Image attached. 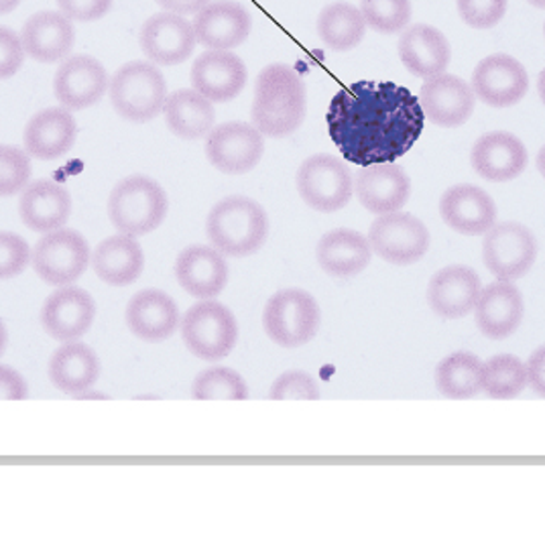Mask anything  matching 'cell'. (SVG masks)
<instances>
[{
  "instance_id": "f1b7e54d",
  "label": "cell",
  "mask_w": 545,
  "mask_h": 559,
  "mask_svg": "<svg viewBox=\"0 0 545 559\" xmlns=\"http://www.w3.org/2000/svg\"><path fill=\"white\" fill-rule=\"evenodd\" d=\"M370 257L372 249L369 238L351 228H336L325 233L316 247L318 265L330 277L339 280H348L363 273L369 266Z\"/></svg>"
},
{
  "instance_id": "ba28073f",
  "label": "cell",
  "mask_w": 545,
  "mask_h": 559,
  "mask_svg": "<svg viewBox=\"0 0 545 559\" xmlns=\"http://www.w3.org/2000/svg\"><path fill=\"white\" fill-rule=\"evenodd\" d=\"M297 192L316 212L332 214L351 202L354 179L346 163L334 155H313L297 169Z\"/></svg>"
},
{
  "instance_id": "836d02e7",
  "label": "cell",
  "mask_w": 545,
  "mask_h": 559,
  "mask_svg": "<svg viewBox=\"0 0 545 559\" xmlns=\"http://www.w3.org/2000/svg\"><path fill=\"white\" fill-rule=\"evenodd\" d=\"M163 115L169 131L188 141L208 136L216 120L212 103L196 90H177L171 96H167Z\"/></svg>"
},
{
  "instance_id": "277c9868",
  "label": "cell",
  "mask_w": 545,
  "mask_h": 559,
  "mask_svg": "<svg viewBox=\"0 0 545 559\" xmlns=\"http://www.w3.org/2000/svg\"><path fill=\"white\" fill-rule=\"evenodd\" d=\"M108 216L120 235H149L167 216V195L151 177H127L108 198Z\"/></svg>"
},
{
  "instance_id": "b9f144b4",
  "label": "cell",
  "mask_w": 545,
  "mask_h": 559,
  "mask_svg": "<svg viewBox=\"0 0 545 559\" xmlns=\"http://www.w3.org/2000/svg\"><path fill=\"white\" fill-rule=\"evenodd\" d=\"M29 245L13 233H0V281L21 275L31 263Z\"/></svg>"
},
{
  "instance_id": "9a60e30c",
  "label": "cell",
  "mask_w": 545,
  "mask_h": 559,
  "mask_svg": "<svg viewBox=\"0 0 545 559\" xmlns=\"http://www.w3.org/2000/svg\"><path fill=\"white\" fill-rule=\"evenodd\" d=\"M354 192L370 214L399 212L412 195V181L398 163H375L363 167L354 181Z\"/></svg>"
},
{
  "instance_id": "f35d334b",
  "label": "cell",
  "mask_w": 545,
  "mask_h": 559,
  "mask_svg": "<svg viewBox=\"0 0 545 559\" xmlns=\"http://www.w3.org/2000/svg\"><path fill=\"white\" fill-rule=\"evenodd\" d=\"M360 13L370 29L393 35L405 29L412 19L410 0H360Z\"/></svg>"
},
{
  "instance_id": "d4e9b609",
  "label": "cell",
  "mask_w": 545,
  "mask_h": 559,
  "mask_svg": "<svg viewBox=\"0 0 545 559\" xmlns=\"http://www.w3.org/2000/svg\"><path fill=\"white\" fill-rule=\"evenodd\" d=\"M78 136L75 118L68 108H45L31 118L25 127L23 143L29 157L54 162L70 153Z\"/></svg>"
},
{
  "instance_id": "7a4b0ae2",
  "label": "cell",
  "mask_w": 545,
  "mask_h": 559,
  "mask_svg": "<svg viewBox=\"0 0 545 559\" xmlns=\"http://www.w3.org/2000/svg\"><path fill=\"white\" fill-rule=\"evenodd\" d=\"M306 84L292 66L273 63L257 78L252 124L273 139L294 134L306 118Z\"/></svg>"
},
{
  "instance_id": "3957f363",
  "label": "cell",
  "mask_w": 545,
  "mask_h": 559,
  "mask_svg": "<svg viewBox=\"0 0 545 559\" xmlns=\"http://www.w3.org/2000/svg\"><path fill=\"white\" fill-rule=\"evenodd\" d=\"M206 233L212 247L224 257H249L265 245L269 218L251 198L230 195L208 214Z\"/></svg>"
},
{
  "instance_id": "11a10c76",
  "label": "cell",
  "mask_w": 545,
  "mask_h": 559,
  "mask_svg": "<svg viewBox=\"0 0 545 559\" xmlns=\"http://www.w3.org/2000/svg\"><path fill=\"white\" fill-rule=\"evenodd\" d=\"M545 31V29H544Z\"/></svg>"
},
{
  "instance_id": "4316f807",
  "label": "cell",
  "mask_w": 545,
  "mask_h": 559,
  "mask_svg": "<svg viewBox=\"0 0 545 559\" xmlns=\"http://www.w3.org/2000/svg\"><path fill=\"white\" fill-rule=\"evenodd\" d=\"M72 212V198L63 186L49 179L29 183L19 200V214L23 224L35 233H54L63 228Z\"/></svg>"
},
{
  "instance_id": "44dd1931",
  "label": "cell",
  "mask_w": 545,
  "mask_h": 559,
  "mask_svg": "<svg viewBox=\"0 0 545 559\" xmlns=\"http://www.w3.org/2000/svg\"><path fill=\"white\" fill-rule=\"evenodd\" d=\"M108 74L98 59L75 56L59 66L54 92L63 108L82 110L98 103L108 90Z\"/></svg>"
},
{
  "instance_id": "e0dca14e",
  "label": "cell",
  "mask_w": 545,
  "mask_h": 559,
  "mask_svg": "<svg viewBox=\"0 0 545 559\" xmlns=\"http://www.w3.org/2000/svg\"><path fill=\"white\" fill-rule=\"evenodd\" d=\"M474 90L458 75L428 78L419 92V104L426 118L443 129L464 124L474 112Z\"/></svg>"
},
{
  "instance_id": "8992f818",
  "label": "cell",
  "mask_w": 545,
  "mask_h": 559,
  "mask_svg": "<svg viewBox=\"0 0 545 559\" xmlns=\"http://www.w3.org/2000/svg\"><path fill=\"white\" fill-rule=\"evenodd\" d=\"M179 325L186 348L200 360L216 362L235 350L238 325L233 311L218 301L202 299Z\"/></svg>"
},
{
  "instance_id": "30bf717a",
  "label": "cell",
  "mask_w": 545,
  "mask_h": 559,
  "mask_svg": "<svg viewBox=\"0 0 545 559\" xmlns=\"http://www.w3.org/2000/svg\"><path fill=\"white\" fill-rule=\"evenodd\" d=\"M372 252L391 265H413L429 249L426 224L405 212L381 214L369 230Z\"/></svg>"
},
{
  "instance_id": "ab89813d",
  "label": "cell",
  "mask_w": 545,
  "mask_h": 559,
  "mask_svg": "<svg viewBox=\"0 0 545 559\" xmlns=\"http://www.w3.org/2000/svg\"><path fill=\"white\" fill-rule=\"evenodd\" d=\"M29 153L19 147L0 145V198H11L29 186Z\"/></svg>"
},
{
  "instance_id": "2e32d148",
  "label": "cell",
  "mask_w": 545,
  "mask_h": 559,
  "mask_svg": "<svg viewBox=\"0 0 545 559\" xmlns=\"http://www.w3.org/2000/svg\"><path fill=\"white\" fill-rule=\"evenodd\" d=\"M192 86L210 103H230L247 84V66L228 49H208L192 66Z\"/></svg>"
},
{
  "instance_id": "8fae6325",
  "label": "cell",
  "mask_w": 545,
  "mask_h": 559,
  "mask_svg": "<svg viewBox=\"0 0 545 559\" xmlns=\"http://www.w3.org/2000/svg\"><path fill=\"white\" fill-rule=\"evenodd\" d=\"M537 257V240L519 222L495 224L483 242V261L499 281H516L530 271Z\"/></svg>"
},
{
  "instance_id": "5b68a950",
  "label": "cell",
  "mask_w": 545,
  "mask_h": 559,
  "mask_svg": "<svg viewBox=\"0 0 545 559\" xmlns=\"http://www.w3.org/2000/svg\"><path fill=\"white\" fill-rule=\"evenodd\" d=\"M167 86L159 68L147 61H131L110 80V103L118 115L133 122H147L163 112Z\"/></svg>"
},
{
  "instance_id": "ffe728a7",
  "label": "cell",
  "mask_w": 545,
  "mask_h": 559,
  "mask_svg": "<svg viewBox=\"0 0 545 559\" xmlns=\"http://www.w3.org/2000/svg\"><path fill=\"white\" fill-rule=\"evenodd\" d=\"M530 155L521 139L505 131L483 134L472 147L471 163L474 171L487 181L502 183L523 174Z\"/></svg>"
},
{
  "instance_id": "60d3db41",
  "label": "cell",
  "mask_w": 545,
  "mask_h": 559,
  "mask_svg": "<svg viewBox=\"0 0 545 559\" xmlns=\"http://www.w3.org/2000/svg\"><path fill=\"white\" fill-rule=\"evenodd\" d=\"M269 399L273 401H318L320 389L308 372L292 370L281 374L271 386Z\"/></svg>"
},
{
  "instance_id": "83f0119b",
  "label": "cell",
  "mask_w": 545,
  "mask_h": 559,
  "mask_svg": "<svg viewBox=\"0 0 545 559\" xmlns=\"http://www.w3.org/2000/svg\"><path fill=\"white\" fill-rule=\"evenodd\" d=\"M125 320L134 336L143 342H163L171 338L179 328V309L167 294L145 289L131 297Z\"/></svg>"
},
{
  "instance_id": "603a6c76",
  "label": "cell",
  "mask_w": 545,
  "mask_h": 559,
  "mask_svg": "<svg viewBox=\"0 0 545 559\" xmlns=\"http://www.w3.org/2000/svg\"><path fill=\"white\" fill-rule=\"evenodd\" d=\"M481 292L483 283L474 269L464 265L446 266L429 281V308L440 318L458 320L474 311Z\"/></svg>"
},
{
  "instance_id": "f5cc1de1",
  "label": "cell",
  "mask_w": 545,
  "mask_h": 559,
  "mask_svg": "<svg viewBox=\"0 0 545 559\" xmlns=\"http://www.w3.org/2000/svg\"><path fill=\"white\" fill-rule=\"evenodd\" d=\"M537 92H540V98H542V103L545 104V70L540 74V80H537Z\"/></svg>"
},
{
  "instance_id": "d590c367",
  "label": "cell",
  "mask_w": 545,
  "mask_h": 559,
  "mask_svg": "<svg viewBox=\"0 0 545 559\" xmlns=\"http://www.w3.org/2000/svg\"><path fill=\"white\" fill-rule=\"evenodd\" d=\"M436 384L443 397H476L483 391V360L471 353L446 356L436 368Z\"/></svg>"
},
{
  "instance_id": "e575fe53",
  "label": "cell",
  "mask_w": 545,
  "mask_h": 559,
  "mask_svg": "<svg viewBox=\"0 0 545 559\" xmlns=\"http://www.w3.org/2000/svg\"><path fill=\"white\" fill-rule=\"evenodd\" d=\"M367 21L351 2L328 4L318 16V35L334 51H351L363 41Z\"/></svg>"
},
{
  "instance_id": "f907efd6",
  "label": "cell",
  "mask_w": 545,
  "mask_h": 559,
  "mask_svg": "<svg viewBox=\"0 0 545 559\" xmlns=\"http://www.w3.org/2000/svg\"><path fill=\"white\" fill-rule=\"evenodd\" d=\"M7 328L2 324V320H0V356L4 353V348H7Z\"/></svg>"
},
{
  "instance_id": "ac0fdd59",
  "label": "cell",
  "mask_w": 545,
  "mask_h": 559,
  "mask_svg": "<svg viewBox=\"0 0 545 559\" xmlns=\"http://www.w3.org/2000/svg\"><path fill=\"white\" fill-rule=\"evenodd\" d=\"M196 41L208 49H235L251 33V13L235 0H216L193 16Z\"/></svg>"
},
{
  "instance_id": "db71d44e",
  "label": "cell",
  "mask_w": 545,
  "mask_h": 559,
  "mask_svg": "<svg viewBox=\"0 0 545 559\" xmlns=\"http://www.w3.org/2000/svg\"><path fill=\"white\" fill-rule=\"evenodd\" d=\"M528 2L537 9H545V0H528Z\"/></svg>"
},
{
  "instance_id": "c3c4849f",
  "label": "cell",
  "mask_w": 545,
  "mask_h": 559,
  "mask_svg": "<svg viewBox=\"0 0 545 559\" xmlns=\"http://www.w3.org/2000/svg\"><path fill=\"white\" fill-rule=\"evenodd\" d=\"M157 4L163 7L167 13H176V15H193L200 13L210 0H157Z\"/></svg>"
},
{
  "instance_id": "7402d4cb",
  "label": "cell",
  "mask_w": 545,
  "mask_h": 559,
  "mask_svg": "<svg viewBox=\"0 0 545 559\" xmlns=\"http://www.w3.org/2000/svg\"><path fill=\"white\" fill-rule=\"evenodd\" d=\"M442 221L460 235L481 236L497 222V206L485 190L460 183L446 190L440 200Z\"/></svg>"
},
{
  "instance_id": "5bb4252c",
  "label": "cell",
  "mask_w": 545,
  "mask_h": 559,
  "mask_svg": "<svg viewBox=\"0 0 545 559\" xmlns=\"http://www.w3.org/2000/svg\"><path fill=\"white\" fill-rule=\"evenodd\" d=\"M96 304L92 295L80 287L63 285L45 299L42 325L58 342H75L94 324Z\"/></svg>"
},
{
  "instance_id": "cb8c5ba5",
  "label": "cell",
  "mask_w": 545,
  "mask_h": 559,
  "mask_svg": "<svg viewBox=\"0 0 545 559\" xmlns=\"http://www.w3.org/2000/svg\"><path fill=\"white\" fill-rule=\"evenodd\" d=\"M523 295L511 281H495L487 285L474 306L478 330L490 340L511 336L523 320Z\"/></svg>"
},
{
  "instance_id": "4dcf8cb0",
  "label": "cell",
  "mask_w": 545,
  "mask_h": 559,
  "mask_svg": "<svg viewBox=\"0 0 545 559\" xmlns=\"http://www.w3.org/2000/svg\"><path fill=\"white\" fill-rule=\"evenodd\" d=\"M21 41L31 58L42 63H56L74 49V25L63 13H37L25 23Z\"/></svg>"
},
{
  "instance_id": "f546056e",
  "label": "cell",
  "mask_w": 545,
  "mask_h": 559,
  "mask_svg": "<svg viewBox=\"0 0 545 559\" xmlns=\"http://www.w3.org/2000/svg\"><path fill=\"white\" fill-rule=\"evenodd\" d=\"M452 49L443 33L429 25H413L399 39V59L417 78H434L450 66Z\"/></svg>"
},
{
  "instance_id": "7bdbcfd3",
  "label": "cell",
  "mask_w": 545,
  "mask_h": 559,
  "mask_svg": "<svg viewBox=\"0 0 545 559\" xmlns=\"http://www.w3.org/2000/svg\"><path fill=\"white\" fill-rule=\"evenodd\" d=\"M458 13L474 29H490L501 23L507 0H457Z\"/></svg>"
},
{
  "instance_id": "ee69618b",
  "label": "cell",
  "mask_w": 545,
  "mask_h": 559,
  "mask_svg": "<svg viewBox=\"0 0 545 559\" xmlns=\"http://www.w3.org/2000/svg\"><path fill=\"white\" fill-rule=\"evenodd\" d=\"M25 47L15 31L0 27V80H9L21 70Z\"/></svg>"
},
{
  "instance_id": "7dc6e473",
  "label": "cell",
  "mask_w": 545,
  "mask_h": 559,
  "mask_svg": "<svg viewBox=\"0 0 545 559\" xmlns=\"http://www.w3.org/2000/svg\"><path fill=\"white\" fill-rule=\"evenodd\" d=\"M525 368H528V384L540 397L545 399V346H540L535 353L531 354Z\"/></svg>"
},
{
  "instance_id": "8d00e7d4",
  "label": "cell",
  "mask_w": 545,
  "mask_h": 559,
  "mask_svg": "<svg viewBox=\"0 0 545 559\" xmlns=\"http://www.w3.org/2000/svg\"><path fill=\"white\" fill-rule=\"evenodd\" d=\"M528 386V368L511 354H499L483 362V391L490 399H516Z\"/></svg>"
},
{
  "instance_id": "4fadbf2b",
  "label": "cell",
  "mask_w": 545,
  "mask_h": 559,
  "mask_svg": "<svg viewBox=\"0 0 545 559\" xmlns=\"http://www.w3.org/2000/svg\"><path fill=\"white\" fill-rule=\"evenodd\" d=\"M474 96L495 108L521 103L530 90V75L511 56L495 53L483 59L472 74Z\"/></svg>"
},
{
  "instance_id": "6da1fadb",
  "label": "cell",
  "mask_w": 545,
  "mask_h": 559,
  "mask_svg": "<svg viewBox=\"0 0 545 559\" xmlns=\"http://www.w3.org/2000/svg\"><path fill=\"white\" fill-rule=\"evenodd\" d=\"M426 115L419 98L393 82L363 80L340 90L328 110V131L346 162L395 163L417 143Z\"/></svg>"
},
{
  "instance_id": "74e56055",
  "label": "cell",
  "mask_w": 545,
  "mask_h": 559,
  "mask_svg": "<svg viewBox=\"0 0 545 559\" xmlns=\"http://www.w3.org/2000/svg\"><path fill=\"white\" fill-rule=\"evenodd\" d=\"M193 397L200 401H245L249 386L233 368L214 367L202 370L192 384Z\"/></svg>"
},
{
  "instance_id": "bcb514c9",
  "label": "cell",
  "mask_w": 545,
  "mask_h": 559,
  "mask_svg": "<svg viewBox=\"0 0 545 559\" xmlns=\"http://www.w3.org/2000/svg\"><path fill=\"white\" fill-rule=\"evenodd\" d=\"M27 395V383L15 368L0 367V401H23Z\"/></svg>"
},
{
  "instance_id": "7c38bea8",
  "label": "cell",
  "mask_w": 545,
  "mask_h": 559,
  "mask_svg": "<svg viewBox=\"0 0 545 559\" xmlns=\"http://www.w3.org/2000/svg\"><path fill=\"white\" fill-rule=\"evenodd\" d=\"M263 133L254 124L226 122L208 134V162L228 176H238L254 169L263 157Z\"/></svg>"
},
{
  "instance_id": "f6af8a7d",
  "label": "cell",
  "mask_w": 545,
  "mask_h": 559,
  "mask_svg": "<svg viewBox=\"0 0 545 559\" xmlns=\"http://www.w3.org/2000/svg\"><path fill=\"white\" fill-rule=\"evenodd\" d=\"M58 4L70 21L90 23L103 19L110 11L112 0H58Z\"/></svg>"
},
{
  "instance_id": "52a82bcc",
  "label": "cell",
  "mask_w": 545,
  "mask_h": 559,
  "mask_svg": "<svg viewBox=\"0 0 545 559\" xmlns=\"http://www.w3.org/2000/svg\"><path fill=\"white\" fill-rule=\"evenodd\" d=\"M266 336L283 348H299L318 334L320 308L304 289H281L263 309Z\"/></svg>"
},
{
  "instance_id": "1f68e13d",
  "label": "cell",
  "mask_w": 545,
  "mask_h": 559,
  "mask_svg": "<svg viewBox=\"0 0 545 559\" xmlns=\"http://www.w3.org/2000/svg\"><path fill=\"white\" fill-rule=\"evenodd\" d=\"M100 374L96 353L82 342H66L49 360V379L68 395H82L94 386Z\"/></svg>"
},
{
  "instance_id": "d6986e66",
  "label": "cell",
  "mask_w": 545,
  "mask_h": 559,
  "mask_svg": "<svg viewBox=\"0 0 545 559\" xmlns=\"http://www.w3.org/2000/svg\"><path fill=\"white\" fill-rule=\"evenodd\" d=\"M193 25L176 13H159L147 19L141 29V47L153 63L176 66L192 56L196 47Z\"/></svg>"
},
{
  "instance_id": "816d5d0a",
  "label": "cell",
  "mask_w": 545,
  "mask_h": 559,
  "mask_svg": "<svg viewBox=\"0 0 545 559\" xmlns=\"http://www.w3.org/2000/svg\"><path fill=\"white\" fill-rule=\"evenodd\" d=\"M537 169H540V174H542L545 179V145L540 148V153H537Z\"/></svg>"
},
{
  "instance_id": "681fc988",
  "label": "cell",
  "mask_w": 545,
  "mask_h": 559,
  "mask_svg": "<svg viewBox=\"0 0 545 559\" xmlns=\"http://www.w3.org/2000/svg\"><path fill=\"white\" fill-rule=\"evenodd\" d=\"M21 0H0V15H7V13H13L16 7H19Z\"/></svg>"
},
{
  "instance_id": "484cf974",
  "label": "cell",
  "mask_w": 545,
  "mask_h": 559,
  "mask_svg": "<svg viewBox=\"0 0 545 559\" xmlns=\"http://www.w3.org/2000/svg\"><path fill=\"white\" fill-rule=\"evenodd\" d=\"M176 277L183 292L198 299H212L221 295L228 283V265L224 254L214 247L193 245L179 252Z\"/></svg>"
},
{
  "instance_id": "d6a6232c",
  "label": "cell",
  "mask_w": 545,
  "mask_h": 559,
  "mask_svg": "<svg viewBox=\"0 0 545 559\" xmlns=\"http://www.w3.org/2000/svg\"><path fill=\"white\" fill-rule=\"evenodd\" d=\"M94 273L108 285L125 287L141 277L145 254L134 236L117 235L103 240L92 257Z\"/></svg>"
},
{
  "instance_id": "9c48e42d",
  "label": "cell",
  "mask_w": 545,
  "mask_h": 559,
  "mask_svg": "<svg viewBox=\"0 0 545 559\" xmlns=\"http://www.w3.org/2000/svg\"><path fill=\"white\" fill-rule=\"evenodd\" d=\"M90 261L92 254L86 238L70 228L47 233L31 252V265L39 280L56 287L80 280Z\"/></svg>"
}]
</instances>
